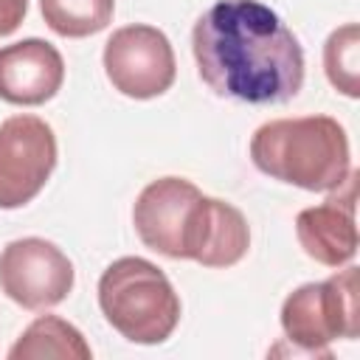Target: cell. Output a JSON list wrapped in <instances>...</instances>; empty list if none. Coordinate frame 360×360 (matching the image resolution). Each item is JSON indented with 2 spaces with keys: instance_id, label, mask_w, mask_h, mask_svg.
<instances>
[{
  "instance_id": "obj_8",
  "label": "cell",
  "mask_w": 360,
  "mask_h": 360,
  "mask_svg": "<svg viewBox=\"0 0 360 360\" xmlns=\"http://www.w3.org/2000/svg\"><path fill=\"white\" fill-rule=\"evenodd\" d=\"M0 290L25 309H48L73 290V264L48 239H14L0 253Z\"/></svg>"
},
{
  "instance_id": "obj_5",
  "label": "cell",
  "mask_w": 360,
  "mask_h": 360,
  "mask_svg": "<svg viewBox=\"0 0 360 360\" xmlns=\"http://www.w3.org/2000/svg\"><path fill=\"white\" fill-rule=\"evenodd\" d=\"M357 267H346L326 281L301 284L281 307V326L290 343L329 357L338 338H357Z\"/></svg>"
},
{
  "instance_id": "obj_10",
  "label": "cell",
  "mask_w": 360,
  "mask_h": 360,
  "mask_svg": "<svg viewBox=\"0 0 360 360\" xmlns=\"http://www.w3.org/2000/svg\"><path fill=\"white\" fill-rule=\"evenodd\" d=\"M295 233L309 259L326 267H343L357 253V225H354V186L346 197H329L321 205L304 208L295 217Z\"/></svg>"
},
{
  "instance_id": "obj_6",
  "label": "cell",
  "mask_w": 360,
  "mask_h": 360,
  "mask_svg": "<svg viewBox=\"0 0 360 360\" xmlns=\"http://www.w3.org/2000/svg\"><path fill=\"white\" fill-rule=\"evenodd\" d=\"M104 73L129 98H155L174 82V51L155 25H124L104 45Z\"/></svg>"
},
{
  "instance_id": "obj_14",
  "label": "cell",
  "mask_w": 360,
  "mask_h": 360,
  "mask_svg": "<svg viewBox=\"0 0 360 360\" xmlns=\"http://www.w3.org/2000/svg\"><path fill=\"white\" fill-rule=\"evenodd\" d=\"M25 11H28V0H0V37L14 34Z\"/></svg>"
},
{
  "instance_id": "obj_4",
  "label": "cell",
  "mask_w": 360,
  "mask_h": 360,
  "mask_svg": "<svg viewBox=\"0 0 360 360\" xmlns=\"http://www.w3.org/2000/svg\"><path fill=\"white\" fill-rule=\"evenodd\" d=\"M98 307L110 326L132 343H163L180 321V298L166 273L141 259H115L98 278Z\"/></svg>"
},
{
  "instance_id": "obj_9",
  "label": "cell",
  "mask_w": 360,
  "mask_h": 360,
  "mask_svg": "<svg viewBox=\"0 0 360 360\" xmlns=\"http://www.w3.org/2000/svg\"><path fill=\"white\" fill-rule=\"evenodd\" d=\"M65 82L62 53L45 39H20L0 48V98L8 104H45Z\"/></svg>"
},
{
  "instance_id": "obj_7",
  "label": "cell",
  "mask_w": 360,
  "mask_h": 360,
  "mask_svg": "<svg viewBox=\"0 0 360 360\" xmlns=\"http://www.w3.org/2000/svg\"><path fill=\"white\" fill-rule=\"evenodd\" d=\"M56 166L53 129L37 115H11L0 124V208L31 202Z\"/></svg>"
},
{
  "instance_id": "obj_3",
  "label": "cell",
  "mask_w": 360,
  "mask_h": 360,
  "mask_svg": "<svg viewBox=\"0 0 360 360\" xmlns=\"http://www.w3.org/2000/svg\"><path fill=\"white\" fill-rule=\"evenodd\" d=\"M250 160L259 172L307 191H335L352 172L346 129L329 115L262 124L250 138Z\"/></svg>"
},
{
  "instance_id": "obj_13",
  "label": "cell",
  "mask_w": 360,
  "mask_h": 360,
  "mask_svg": "<svg viewBox=\"0 0 360 360\" xmlns=\"http://www.w3.org/2000/svg\"><path fill=\"white\" fill-rule=\"evenodd\" d=\"M323 70L335 90L349 98L360 96V28L346 22L329 34L323 45Z\"/></svg>"
},
{
  "instance_id": "obj_2",
  "label": "cell",
  "mask_w": 360,
  "mask_h": 360,
  "mask_svg": "<svg viewBox=\"0 0 360 360\" xmlns=\"http://www.w3.org/2000/svg\"><path fill=\"white\" fill-rule=\"evenodd\" d=\"M132 222L149 250L169 259H194L202 267H231L250 248L242 211L205 197L183 177L152 180L135 200Z\"/></svg>"
},
{
  "instance_id": "obj_11",
  "label": "cell",
  "mask_w": 360,
  "mask_h": 360,
  "mask_svg": "<svg viewBox=\"0 0 360 360\" xmlns=\"http://www.w3.org/2000/svg\"><path fill=\"white\" fill-rule=\"evenodd\" d=\"M8 357L11 360H39V357L90 360L93 352L84 335L73 323L62 321L59 315H39L8 349Z\"/></svg>"
},
{
  "instance_id": "obj_12",
  "label": "cell",
  "mask_w": 360,
  "mask_h": 360,
  "mask_svg": "<svg viewBox=\"0 0 360 360\" xmlns=\"http://www.w3.org/2000/svg\"><path fill=\"white\" fill-rule=\"evenodd\" d=\"M115 0H39L42 20L59 37H90L110 25Z\"/></svg>"
},
{
  "instance_id": "obj_1",
  "label": "cell",
  "mask_w": 360,
  "mask_h": 360,
  "mask_svg": "<svg viewBox=\"0 0 360 360\" xmlns=\"http://www.w3.org/2000/svg\"><path fill=\"white\" fill-rule=\"evenodd\" d=\"M200 79L225 98L284 104L304 84V51L259 0H217L191 31Z\"/></svg>"
}]
</instances>
